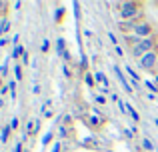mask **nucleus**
Here are the masks:
<instances>
[{
  "instance_id": "nucleus-18",
  "label": "nucleus",
  "mask_w": 158,
  "mask_h": 152,
  "mask_svg": "<svg viewBox=\"0 0 158 152\" xmlns=\"http://www.w3.org/2000/svg\"><path fill=\"white\" fill-rule=\"evenodd\" d=\"M8 88H10L12 100H16V80H10V82H8Z\"/></svg>"
},
{
  "instance_id": "nucleus-34",
  "label": "nucleus",
  "mask_w": 158,
  "mask_h": 152,
  "mask_svg": "<svg viewBox=\"0 0 158 152\" xmlns=\"http://www.w3.org/2000/svg\"><path fill=\"white\" fill-rule=\"evenodd\" d=\"M32 92H34V94H40V84H32Z\"/></svg>"
},
{
  "instance_id": "nucleus-4",
  "label": "nucleus",
  "mask_w": 158,
  "mask_h": 152,
  "mask_svg": "<svg viewBox=\"0 0 158 152\" xmlns=\"http://www.w3.org/2000/svg\"><path fill=\"white\" fill-rule=\"evenodd\" d=\"M134 34L138 36V38H152V36H154V28H152V24L148 22V20H140L134 28Z\"/></svg>"
},
{
  "instance_id": "nucleus-36",
  "label": "nucleus",
  "mask_w": 158,
  "mask_h": 152,
  "mask_svg": "<svg viewBox=\"0 0 158 152\" xmlns=\"http://www.w3.org/2000/svg\"><path fill=\"white\" fill-rule=\"evenodd\" d=\"M44 116H46V118H52V116H54V112H52V108H48V110H46V112H44Z\"/></svg>"
},
{
  "instance_id": "nucleus-23",
  "label": "nucleus",
  "mask_w": 158,
  "mask_h": 152,
  "mask_svg": "<svg viewBox=\"0 0 158 152\" xmlns=\"http://www.w3.org/2000/svg\"><path fill=\"white\" fill-rule=\"evenodd\" d=\"M8 44H10V38H8V36H2V38H0V48L8 46Z\"/></svg>"
},
{
  "instance_id": "nucleus-25",
  "label": "nucleus",
  "mask_w": 158,
  "mask_h": 152,
  "mask_svg": "<svg viewBox=\"0 0 158 152\" xmlns=\"http://www.w3.org/2000/svg\"><path fill=\"white\" fill-rule=\"evenodd\" d=\"M94 98H96V102H98V104H100V106H104V104H106V98L102 96V94H96V96H94Z\"/></svg>"
},
{
  "instance_id": "nucleus-28",
  "label": "nucleus",
  "mask_w": 158,
  "mask_h": 152,
  "mask_svg": "<svg viewBox=\"0 0 158 152\" xmlns=\"http://www.w3.org/2000/svg\"><path fill=\"white\" fill-rule=\"evenodd\" d=\"M62 72H64V76H66V78H72V70H70L66 64H64V68H62Z\"/></svg>"
},
{
  "instance_id": "nucleus-2",
  "label": "nucleus",
  "mask_w": 158,
  "mask_h": 152,
  "mask_svg": "<svg viewBox=\"0 0 158 152\" xmlns=\"http://www.w3.org/2000/svg\"><path fill=\"white\" fill-rule=\"evenodd\" d=\"M152 50H156V38L154 36H152V38H142L138 46H134L130 50V54H132V58L140 60L144 54H148V52H152Z\"/></svg>"
},
{
  "instance_id": "nucleus-6",
  "label": "nucleus",
  "mask_w": 158,
  "mask_h": 152,
  "mask_svg": "<svg viewBox=\"0 0 158 152\" xmlns=\"http://www.w3.org/2000/svg\"><path fill=\"white\" fill-rule=\"evenodd\" d=\"M136 24H138V20H120L118 28H120V32H124V34H132L134 28H136Z\"/></svg>"
},
{
  "instance_id": "nucleus-15",
  "label": "nucleus",
  "mask_w": 158,
  "mask_h": 152,
  "mask_svg": "<svg viewBox=\"0 0 158 152\" xmlns=\"http://www.w3.org/2000/svg\"><path fill=\"white\" fill-rule=\"evenodd\" d=\"M10 132H12L10 124H6V126L2 128V134H0V140H2V142H6V140H8V136H10Z\"/></svg>"
},
{
  "instance_id": "nucleus-26",
  "label": "nucleus",
  "mask_w": 158,
  "mask_h": 152,
  "mask_svg": "<svg viewBox=\"0 0 158 152\" xmlns=\"http://www.w3.org/2000/svg\"><path fill=\"white\" fill-rule=\"evenodd\" d=\"M60 150H62V142H60V140L54 142V146H52V150H50V152H60Z\"/></svg>"
},
{
  "instance_id": "nucleus-20",
  "label": "nucleus",
  "mask_w": 158,
  "mask_h": 152,
  "mask_svg": "<svg viewBox=\"0 0 158 152\" xmlns=\"http://www.w3.org/2000/svg\"><path fill=\"white\" fill-rule=\"evenodd\" d=\"M84 82H86V84L90 86V88H92V86L96 84V80H94V76L90 74V72H86V76H84Z\"/></svg>"
},
{
  "instance_id": "nucleus-11",
  "label": "nucleus",
  "mask_w": 158,
  "mask_h": 152,
  "mask_svg": "<svg viewBox=\"0 0 158 152\" xmlns=\"http://www.w3.org/2000/svg\"><path fill=\"white\" fill-rule=\"evenodd\" d=\"M126 114L132 118V122H140V114L136 112V108L134 106H130V104H126Z\"/></svg>"
},
{
  "instance_id": "nucleus-29",
  "label": "nucleus",
  "mask_w": 158,
  "mask_h": 152,
  "mask_svg": "<svg viewBox=\"0 0 158 152\" xmlns=\"http://www.w3.org/2000/svg\"><path fill=\"white\" fill-rule=\"evenodd\" d=\"M108 38H110L112 46H118V42H116V36H114V32H108Z\"/></svg>"
},
{
  "instance_id": "nucleus-7",
  "label": "nucleus",
  "mask_w": 158,
  "mask_h": 152,
  "mask_svg": "<svg viewBox=\"0 0 158 152\" xmlns=\"http://www.w3.org/2000/svg\"><path fill=\"white\" fill-rule=\"evenodd\" d=\"M140 40H142V38H138V36H136L134 32H132V34H124V42H126V46L130 48V50H132L134 46H138Z\"/></svg>"
},
{
  "instance_id": "nucleus-40",
  "label": "nucleus",
  "mask_w": 158,
  "mask_h": 152,
  "mask_svg": "<svg viewBox=\"0 0 158 152\" xmlns=\"http://www.w3.org/2000/svg\"><path fill=\"white\" fill-rule=\"evenodd\" d=\"M0 88H2V76H0Z\"/></svg>"
},
{
  "instance_id": "nucleus-12",
  "label": "nucleus",
  "mask_w": 158,
  "mask_h": 152,
  "mask_svg": "<svg viewBox=\"0 0 158 152\" xmlns=\"http://www.w3.org/2000/svg\"><path fill=\"white\" fill-rule=\"evenodd\" d=\"M56 52H58V56H64L66 52H68V50H66V40L64 38L56 40Z\"/></svg>"
},
{
  "instance_id": "nucleus-37",
  "label": "nucleus",
  "mask_w": 158,
  "mask_h": 152,
  "mask_svg": "<svg viewBox=\"0 0 158 152\" xmlns=\"http://www.w3.org/2000/svg\"><path fill=\"white\" fill-rule=\"evenodd\" d=\"M20 60H22V62L26 64V62H28V52H24V56H22V58H20Z\"/></svg>"
},
{
  "instance_id": "nucleus-3",
  "label": "nucleus",
  "mask_w": 158,
  "mask_h": 152,
  "mask_svg": "<svg viewBox=\"0 0 158 152\" xmlns=\"http://www.w3.org/2000/svg\"><path fill=\"white\" fill-rule=\"evenodd\" d=\"M156 64H158V50H152L148 54H144L142 58L138 60V66L142 70H156Z\"/></svg>"
},
{
  "instance_id": "nucleus-13",
  "label": "nucleus",
  "mask_w": 158,
  "mask_h": 152,
  "mask_svg": "<svg viewBox=\"0 0 158 152\" xmlns=\"http://www.w3.org/2000/svg\"><path fill=\"white\" fill-rule=\"evenodd\" d=\"M124 74L130 76L132 82H138L140 80V74H136V70H134V68H130V66H124Z\"/></svg>"
},
{
  "instance_id": "nucleus-32",
  "label": "nucleus",
  "mask_w": 158,
  "mask_h": 152,
  "mask_svg": "<svg viewBox=\"0 0 158 152\" xmlns=\"http://www.w3.org/2000/svg\"><path fill=\"white\" fill-rule=\"evenodd\" d=\"M64 136H66V128L60 126V130H58V138H64Z\"/></svg>"
},
{
  "instance_id": "nucleus-35",
  "label": "nucleus",
  "mask_w": 158,
  "mask_h": 152,
  "mask_svg": "<svg viewBox=\"0 0 158 152\" xmlns=\"http://www.w3.org/2000/svg\"><path fill=\"white\" fill-rule=\"evenodd\" d=\"M12 152H22V140H20V142H18V144H16V146H14V150H12Z\"/></svg>"
},
{
  "instance_id": "nucleus-41",
  "label": "nucleus",
  "mask_w": 158,
  "mask_h": 152,
  "mask_svg": "<svg viewBox=\"0 0 158 152\" xmlns=\"http://www.w3.org/2000/svg\"><path fill=\"white\" fill-rule=\"evenodd\" d=\"M0 142H2V140H0Z\"/></svg>"
},
{
  "instance_id": "nucleus-27",
  "label": "nucleus",
  "mask_w": 158,
  "mask_h": 152,
  "mask_svg": "<svg viewBox=\"0 0 158 152\" xmlns=\"http://www.w3.org/2000/svg\"><path fill=\"white\" fill-rule=\"evenodd\" d=\"M62 16H64V8H58V10H56V22H60Z\"/></svg>"
},
{
  "instance_id": "nucleus-30",
  "label": "nucleus",
  "mask_w": 158,
  "mask_h": 152,
  "mask_svg": "<svg viewBox=\"0 0 158 152\" xmlns=\"http://www.w3.org/2000/svg\"><path fill=\"white\" fill-rule=\"evenodd\" d=\"M10 128H12V130H14V128H18V118H16V116L10 120Z\"/></svg>"
},
{
  "instance_id": "nucleus-38",
  "label": "nucleus",
  "mask_w": 158,
  "mask_h": 152,
  "mask_svg": "<svg viewBox=\"0 0 158 152\" xmlns=\"http://www.w3.org/2000/svg\"><path fill=\"white\" fill-rule=\"evenodd\" d=\"M154 84H156V86H158V74H156V76H154Z\"/></svg>"
},
{
  "instance_id": "nucleus-21",
  "label": "nucleus",
  "mask_w": 158,
  "mask_h": 152,
  "mask_svg": "<svg viewBox=\"0 0 158 152\" xmlns=\"http://www.w3.org/2000/svg\"><path fill=\"white\" fill-rule=\"evenodd\" d=\"M88 56L84 54V52H82V56H80V70H86V68H88Z\"/></svg>"
},
{
  "instance_id": "nucleus-16",
  "label": "nucleus",
  "mask_w": 158,
  "mask_h": 152,
  "mask_svg": "<svg viewBox=\"0 0 158 152\" xmlns=\"http://www.w3.org/2000/svg\"><path fill=\"white\" fill-rule=\"evenodd\" d=\"M142 148H144V150H148V152L154 150V144H152L150 138H142Z\"/></svg>"
},
{
  "instance_id": "nucleus-8",
  "label": "nucleus",
  "mask_w": 158,
  "mask_h": 152,
  "mask_svg": "<svg viewBox=\"0 0 158 152\" xmlns=\"http://www.w3.org/2000/svg\"><path fill=\"white\" fill-rule=\"evenodd\" d=\"M38 126H40V122L38 120H34V118H30V120L26 122V136H30V134H34V132H38Z\"/></svg>"
},
{
  "instance_id": "nucleus-14",
  "label": "nucleus",
  "mask_w": 158,
  "mask_h": 152,
  "mask_svg": "<svg viewBox=\"0 0 158 152\" xmlns=\"http://www.w3.org/2000/svg\"><path fill=\"white\" fill-rule=\"evenodd\" d=\"M12 74H14V78H16V80H22V66H20V64L18 62H16L14 64V68H12Z\"/></svg>"
},
{
  "instance_id": "nucleus-24",
  "label": "nucleus",
  "mask_w": 158,
  "mask_h": 152,
  "mask_svg": "<svg viewBox=\"0 0 158 152\" xmlns=\"http://www.w3.org/2000/svg\"><path fill=\"white\" fill-rule=\"evenodd\" d=\"M48 48H50V40H42V46H40V50H42V52H48Z\"/></svg>"
},
{
  "instance_id": "nucleus-17",
  "label": "nucleus",
  "mask_w": 158,
  "mask_h": 152,
  "mask_svg": "<svg viewBox=\"0 0 158 152\" xmlns=\"http://www.w3.org/2000/svg\"><path fill=\"white\" fill-rule=\"evenodd\" d=\"M50 140H54V132H52V130L42 136V146H48V142H50Z\"/></svg>"
},
{
  "instance_id": "nucleus-31",
  "label": "nucleus",
  "mask_w": 158,
  "mask_h": 152,
  "mask_svg": "<svg viewBox=\"0 0 158 152\" xmlns=\"http://www.w3.org/2000/svg\"><path fill=\"white\" fill-rule=\"evenodd\" d=\"M114 52H116V56H120V58L124 56V50H122L120 46H114Z\"/></svg>"
},
{
  "instance_id": "nucleus-1",
  "label": "nucleus",
  "mask_w": 158,
  "mask_h": 152,
  "mask_svg": "<svg viewBox=\"0 0 158 152\" xmlns=\"http://www.w3.org/2000/svg\"><path fill=\"white\" fill-rule=\"evenodd\" d=\"M120 20H138L142 16V4L140 2H122V8H120Z\"/></svg>"
},
{
  "instance_id": "nucleus-9",
  "label": "nucleus",
  "mask_w": 158,
  "mask_h": 152,
  "mask_svg": "<svg viewBox=\"0 0 158 152\" xmlns=\"http://www.w3.org/2000/svg\"><path fill=\"white\" fill-rule=\"evenodd\" d=\"M94 80H96V84H100V86H104V88H108V78H106L104 72L96 70V72H94Z\"/></svg>"
},
{
  "instance_id": "nucleus-22",
  "label": "nucleus",
  "mask_w": 158,
  "mask_h": 152,
  "mask_svg": "<svg viewBox=\"0 0 158 152\" xmlns=\"http://www.w3.org/2000/svg\"><path fill=\"white\" fill-rule=\"evenodd\" d=\"M88 120H90V124H92V126H100L102 122H104V120H102V118H94V116H90Z\"/></svg>"
},
{
  "instance_id": "nucleus-19",
  "label": "nucleus",
  "mask_w": 158,
  "mask_h": 152,
  "mask_svg": "<svg viewBox=\"0 0 158 152\" xmlns=\"http://www.w3.org/2000/svg\"><path fill=\"white\" fill-rule=\"evenodd\" d=\"M144 86H146V88L150 90V94H156V92H158V86L154 84V82H150V80H146V82H144Z\"/></svg>"
},
{
  "instance_id": "nucleus-5",
  "label": "nucleus",
  "mask_w": 158,
  "mask_h": 152,
  "mask_svg": "<svg viewBox=\"0 0 158 152\" xmlns=\"http://www.w3.org/2000/svg\"><path fill=\"white\" fill-rule=\"evenodd\" d=\"M122 72H124V70H120V68H118V66H114V74H116V78H118V80H120V84H122V88H124V92H128V94H132V90H134V88H132V86H130V84H128V80H126V74H122Z\"/></svg>"
},
{
  "instance_id": "nucleus-39",
  "label": "nucleus",
  "mask_w": 158,
  "mask_h": 152,
  "mask_svg": "<svg viewBox=\"0 0 158 152\" xmlns=\"http://www.w3.org/2000/svg\"><path fill=\"white\" fill-rule=\"evenodd\" d=\"M2 106H4V102H2V98H0V108H2Z\"/></svg>"
},
{
  "instance_id": "nucleus-33",
  "label": "nucleus",
  "mask_w": 158,
  "mask_h": 152,
  "mask_svg": "<svg viewBox=\"0 0 158 152\" xmlns=\"http://www.w3.org/2000/svg\"><path fill=\"white\" fill-rule=\"evenodd\" d=\"M6 8H8L6 2H0V14H4V12H6Z\"/></svg>"
},
{
  "instance_id": "nucleus-10",
  "label": "nucleus",
  "mask_w": 158,
  "mask_h": 152,
  "mask_svg": "<svg viewBox=\"0 0 158 152\" xmlns=\"http://www.w3.org/2000/svg\"><path fill=\"white\" fill-rule=\"evenodd\" d=\"M10 26H12V24H10V20H8L6 16H4V18L0 20V38H2V36L6 34L8 30H10Z\"/></svg>"
}]
</instances>
